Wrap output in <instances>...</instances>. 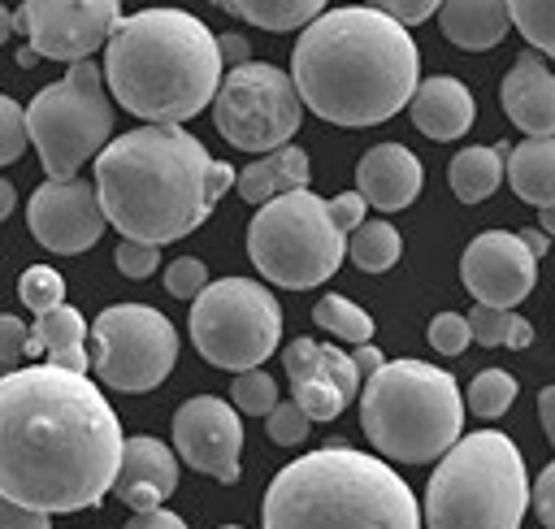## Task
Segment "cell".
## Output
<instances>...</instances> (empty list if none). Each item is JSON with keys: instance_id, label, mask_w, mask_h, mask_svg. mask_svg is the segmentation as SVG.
Instances as JSON below:
<instances>
[{"instance_id": "6da1fadb", "label": "cell", "mask_w": 555, "mask_h": 529, "mask_svg": "<svg viewBox=\"0 0 555 529\" xmlns=\"http://www.w3.org/2000/svg\"><path fill=\"white\" fill-rule=\"evenodd\" d=\"M121 425L87 373L52 364L0 377V494L30 512L95 507L121 464Z\"/></svg>"}, {"instance_id": "7a4b0ae2", "label": "cell", "mask_w": 555, "mask_h": 529, "mask_svg": "<svg viewBox=\"0 0 555 529\" xmlns=\"http://www.w3.org/2000/svg\"><path fill=\"white\" fill-rule=\"evenodd\" d=\"M421 74L416 39L373 4L325 9L304 26L291 82L299 104L334 126H377L408 108Z\"/></svg>"}, {"instance_id": "3957f363", "label": "cell", "mask_w": 555, "mask_h": 529, "mask_svg": "<svg viewBox=\"0 0 555 529\" xmlns=\"http://www.w3.org/2000/svg\"><path fill=\"white\" fill-rule=\"evenodd\" d=\"M234 186V165L212 160L182 126H139L104 143L95 156V195L104 221L130 243H173L208 221Z\"/></svg>"}, {"instance_id": "277c9868", "label": "cell", "mask_w": 555, "mask_h": 529, "mask_svg": "<svg viewBox=\"0 0 555 529\" xmlns=\"http://www.w3.org/2000/svg\"><path fill=\"white\" fill-rule=\"evenodd\" d=\"M217 35L182 9H143L113 26L104 43V82L113 100L147 126H182L204 113L221 87Z\"/></svg>"}, {"instance_id": "5b68a950", "label": "cell", "mask_w": 555, "mask_h": 529, "mask_svg": "<svg viewBox=\"0 0 555 529\" xmlns=\"http://www.w3.org/2000/svg\"><path fill=\"white\" fill-rule=\"evenodd\" d=\"M264 529H421L408 481L369 451L330 442L291 460L264 490Z\"/></svg>"}, {"instance_id": "8992f818", "label": "cell", "mask_w": 555, "mask_h": 529, "mask_svg": "<svg viewBox=\"0 0 555 529\" xmlns=\"http://www.w3.org/2000/svg\"><path fill=\"white\" fill-rule=\"evenodd\" d=\"M360 425L373 451L395 464L442 460L464 429V399L451 373L425 360H390L360 390Z\"/></svg>"}, {"instance_id": "52a82bcc", "label": "cell", "mask_w": 555, "mask_h": 529, "mask_svg": "<svg viewBox=\"0 0 555 529\" xmlns=\"http://www.w3.org/2000/svg\"><path fill=\"white\" fill-rule=\"evenodd\" d=\"M529 473L516 442L499 429L464 434L434 468L425 490L429 529H520Z\"/></svg>"}, {"instance_id": "ba28073f", "label": "cell", "mask_w": 555, "mask_h": 529, "mask_svg": "<svg viewBox=\"0 0 555 529\" xmlns=\"http://www.w3.org/2000/svg\"><path fill=\"white\" fill-rule=\"evenodd\" d=\"M247 256L260 278L308 291L338 273L347 256V238L330 221V204L312 191H291L256 208L247 225Z\"/></svg>"}, {"instance_id": "9c48e42d", "label": "cell", "mask_w": 555, "mask_h": 529, "mask_svg": "<svg viewBox=\"0 0 555 529\" xmlns=\"http://www.w3.org/2000/svg\"><path fill=\"white\" fill-rule=\"evenodd\" d=\"M113 134V104L104 95V74L91 61L69 65V74L26 104V139L35 143L48 182H69L82 160L100 156Z\"/></svg>"}, {"instance_id": "30bf717a", "label": "cell", "mask_w": 555, "mask_h": 529, "mask_svg": "<svg viewBox=\"0 0 555 529\" xmlns=\"http://www.w3.org/2000/svg\"><path fill=\"white\" fill-rule=\"evenodd\" d=\"M278 338L282 308L251 278H217L191 299V343L217 369H260L278 351Z\"/></svg>"}, {"instance_id": "8fae6325", "label": "cell", "mask_w": 555, "mask_h": 529, "mask_svg": "<svg viewBox=\"0 0 555 529\" xmlns=\"http://www.w3.org/2000/svg\"><path fill=\"white\" fill-rule=\"evenodd\" d=\"M91 369L104 386L139 395V390H156L173 360H178V330L165 312H156L152 304H113L104 308L91 330Z\"/></svg>"}, {"instance_id": "7c38bea8", "label": "cell", "mask_w": 555, "mask_h": 529, "mask_svg": "<svg viewBox=\"0 0 555 529\" xmlns=\"http://www.w3.org/2000/svg\"><path fill=\"white\" fill-rule=\"evenodd\" d=\"M212 121L230 147L243 152H278L304 121L299 91L286 69L269 61H247L221 74L212 95Z\"/></svg>"}, {"instance_id": "4fadbf2b", "label": "cell", "mask_w": 555, "mask_h": 529, "mask_svg": "<svg viewBox=\"0 0 555 529\" xmlns=\"http://www.w3.org/2000/svg\"><path fill=\"white\" fill-rule=\"evenodd\" d=\"M121 17L126 13L117 0H26L13 13V30L30 39L35 56L78 65L108 43Z\"/></svg>"}, {"instance_id": "5bb4252c", "label": "cell", "mask_w": 555, "mask_h": 529, "mask_svg": "<svg viewBox=\"0 0 555 529\" xmlns=\"http://www.w3.org/2000/svg\"><path fill=\"white\" fill-rule=\"evenodd\" d=\"M173 455H182V464H191L204 477L238 481L243 416L217 395L186 399L173 412Z\"/></svg>"}, {"instance_id": "9a60e30c", "label": "cell", "mask_w": 555, "mask_h": 529, "mask_svg": "<svg viewBox=\"0 0 555 529\" xmlns=\"http://www.w3.org/2000/svg\"><path fill=\"white\" fill-rule=\"evenodd\" d=\"M26 221H30V234L56 256L87 251L91 243H100V234L108 225L100 195H95V182H82V178L35 186L30 204H26Z\"/></svg>"}, {"instance_id": "2e32d148", "label": "cell", "mask_w": 555, "mask_h": 529, "mask_svg": "<svg viewBox=\"0 0 555 529\" xmlns=\"http://www.w3.org/2000/svg\"><path fill=\"white\" fill-rule=\"evenodd\" d=\"M460 278L468 286V295L481 308H516L533 282H538V260L529 256V247L512 234V230H486L477 234L464 256H460Z\"/></svg>"}, {"instance_id": "e0dca14e", "label": "cell", "mask_w": 555, "mask_h": 529, "mask_svg": "<svg viewBox=\"0 0 555 529\" xmlns=\"http://www.w3.org/2000/svg\"><path fill=\"white\" fill-rule=\"evenodd\" d=\"M282 364L291 377V399L308 421H334L360 390V373L343 347L291 338L282 347Z\"/></svg>"}, {"instance_id": "ac0fdd59", "label": "cell", "mask_w": 555, "mask_h": 529, "mask_svg": "<svg viewBox=\"0 0 555 529\" xmlns=\"http://www.w3.org/2000/svg\"><path fill=\"white\" fill-rule=\"evenodd\" d=\"M173 490H178V455H173V447L160 442V438H147V434L126 438L121 442V464H117V477H113V494L134 512H152Z\"/></svg>"}, {"instance_id": "d6986e66", "label": "cell", "mask_w": 555, "mask_h": 529, "mask_svg": "<svg viewBox=\"0 0 555 529\" xmlns=\"http://www.w3.org/2000/svg\"><path fill=\"white\" fill-rule=\"evenodd\" d=\"M425 169L403 143H377L356 165V195L377 212H399L421 195Z\"/></svg>"}, {"instance_id": "ffe728a7", "label": "cell", "mask_w": 555, "mask_h": 529, "mask_svg": "<svg viewBox=\"0 0 555 529\" xmlns=\"http://www.w3.org/2000/svg\"><path fill=\"white\" fill-rule=\"evenodd\" d=\"M503 113L529 139H555V74L538 52H520L499 87Z\"/></svg>"}, {"instance_id": "44dd1931", "label": "cell", "mask_w": 555, "mask_h": 529, "mask_svg": "<svg viewBox=\"0 0 555 529\" xmlns=\"http://www.w3.org/2000/svg\"><path fill=\"white\" fill-rule=\"evenodd\" d=\"M408 113H412V126H416L421 134H429V139H438V143H451V139H460V134H468L477 104H473V91H468L460 78L434 74V78L416 82V91H412V100H408Z\"/></svg>"}, {"instance_id": "7402d4cb", "label": "cell", "mask_w": 555, "mask_h": 529, "mask_svg": "<svg viewBox=\"0 0 555 529\" xmlns=\"http://www.w3.org/2000/svg\"><path fill=\"white\" fill-rule=\"evenodd\" d=\"M26 356H39V364H52V369H65V373H87L91 356H87L82 312L61 304V308L35 317V325L26 334Z\"/></svg>"}, {"instance_id": "603a6c76", "label": "cell", "mask_w": 555, "mask_h": 529, "mask_svg": "<svg viewBox=\"0 0 555 529\" xmlns=\"http://www.w3.org/2000/svg\"><path fill=\"white\" fill-rule=\"evenodd\" d=\"M438 26L442 35L464 48V52H486V48H499L503 35L512 30V17H507V0H447L438 4Z\"/></svg>"}, {"instance_id": "cb8c5ba5", "label": "cell", "mask_w": 555, "mask_h": 529, "mask_svg": "<svg viewBox=\"0 0 555 529\" xmlns=\"http://www.w3.org/2000/svg\"><path fill=\"white\" fill-rule=\"evenodd\" d=\"M234 191L247 204H269L278 195L308 191V152L295 147V143H286V147L251 160L247 169H234Z\"/></svg>"}, {"instance_id": "d4e9b609", "label": "cell", "mask_w": 555, "mask_h": 529, "mask_svg": "<svg viewBox=\"0 0 555 529\" xmlns=\"http://www.w3.org/2000/svg\"><path fill=\"white\" fill-rule=\"evenodd\" d=\"M503 178L525 204H555V139H520L503 156Z\"/></svg>"}, {"instance_id": "484cf974", "label": "cell", "mask_w": 555, "mask_h": 529, "mask_svg": "<svg viewBox=\"0 0 555 529\" xmlns=\"http://www.w3.org/2000/svg\"><path fill=\"white\" fill-rule=\"evenodd\" d=\"M503 156L507 147L503 143H490V147H460L447 165V182L455 191L460 204H481L499 191L503 182Z\"/></svg>"}, {"instance_id": "4316f807", "label": "cell", "mask_w": 555, "mask_h": 529, "mask_svg": "<svg viewBox=\"0 0 555 529\" xmlns=\"http://www.w3.org/2000/svg\"><path fill=\"white\" fill-rule=\"evenodd\" d=\"M221 9L260 30H304L308 22L325 13L321 0H225Z\"/></svg>"}, {"instance_id": "83f0119b", "label": "cell", "mask_w": 555, "mask_h": 529, "mask_svg": "<svg viewBox=\"0 0 555 529\" xmlns=\"http://www.w3.org/2000/svg\"><path fill=\"white\" fill-rule=\"evenodd\" d=\"M399 251H403V238H399V230L390 225V221H382V217H364L351 234H347V256H351V264L356 269H364V273H386L395 260H399Z\"/></svg>"}, {"instance_id": "f1b7e54d", "label": "cell", "mask_w": 555, "mask_h": 529, "mask_svg": "<svg viewBox=\"0 0 555 529\" xmlns=\"http://www.w3.org/2000/svg\"><path fill=\"white\" fill-rule=\"evenodd\" d=\"M468 334H473V343H481V347H512V351H520V347H529L533 343V325L520 317V312H507V308H468Z\"/></svg>"}, {"instance_id": "f546056e", "label": "cell", "mask_w": 555, "mask_h": 529, "mask_svg": "<svg viewBox=\"0 0 555 529\" xmlns=\"http://www.w3.org/2000/svg\"><path fill=\"white\" fill-rule=\"evenodd\" d=\"M312 321H317L321 330H330L334 338L351 343V347H360V343L373 338V317H369L360 304H351L347 295H321L317 308H312Z\"/></svg>"}, {"instance_id": "4dcf8cb0", "label": "cell", "mask_w": 555, "mask_h": 529, "mask_svg": "<svg viewBox=\"0 0 555 529\" xmlns=\"http://www.w3.org/2000/svg\"><path fill=\"white\" fill-rule=\"evenodd\" d=\"M512 399H516V377L507 373V369H481L473 382H468V412L473 416H481V421H494V416H503L507 408H512Z\"/></svg>"}, {"instance_id": "1f68e13d", "label": "cell", "mask_w": 555, "mask_h": 529, "mask_svg": "<svg viewBox=\"0 0 555 529\" xmlns=\"http://www.w3.org/2000/svg\"><path fill=\"white\" fill-rule=\"evenodd\" d=\"M507 17L538 52L555 56V0H512Z\"/></svg>"}, {"instance_id": "d6a6232c", "label": "cell", "mask_w": 555, "mask_h": 529, "mask_svg": "<svg viewBox=\"0 0 555 529\" xmlns=\"http://www.w3.org/2000/svg\"><path fill=\"white\" fill-rule=\"evenodd\" d=\"M17 295H22V304H26L35 317H43V312H52V308L65 304V278H61L56 269H48V264H30V269L17 278Z\"/></svg>"}, {"instance_id": "836d02e7", "label": "cell", "mask_w": 555, "mask_h": 529, "mask_svg": "<svg viewBox=\"0 0 555 529\" xmlns=\"http://www.w3.org/2000/svg\"><path fill=\"white\" fill-rule=\"evenodd\" d=\"M230 408L234 412H247V416H269L273 408H278V382L269 377V373H260V369H247V373H238L234 382H230Z\"/></svg>"}, {"instance_id": "e575fe53", "label": "cell", "mask_w": 555, "mask_h": 529, "mask_svg": "<svg viewBox=\"0 0 555 529\" xmlns=\"http://www.w3.org/2000/svg\"><path fill=\"white\" fill-rule=\"evenodd\" d=\"M308 429H312V421L299 412L295 399H278V408L264 416V434H269L278 447H299V442L308 438Z\"/></svg>"}, {"instance_id": "d590c367", "label": "cell", "mask_w": 555, "mask_h": 529, "mask_svg": "<svg viewBox=\"0 0 555 529\" xmlns=\"http://www.w3.org/2000/svg\"><path fill=\"white\" fill-rule=\"evenodd\" d=\"M26 108L13 95H0V165L17 160L26 152Z\"/></svg>"}, {"instance_id": "8d00e7d4", "label": "cell", "mask_w": 555, "mask_h": 529, "mask_svg": "<svg viewBox=\"0 0 555 529\" xmlns=\"http://www.w3.org/2000/svg\"><path fill=\"white\" fill-rule=\"evenodd\" d=\"M204 286H208V269L199 256H178L165 264V291L173 299H195Z\"/></svg>"}, {"instance_id": "74e56055", "label": "cell", "mask_w": 555, "mask_h": 529, "mask_svg": "<svg viewBox=\"0 0 555 529\" xmlns=\"http://www.w3.org/2000/svg\"><path fill=\"white\" fill-rule=\"evenodd\" d=\"M468 343H473V334H468V321L460 312H438L429 321V347L438 356H460V351H468Z\"/></svg>"}, {"instance_id": "f35d334b", "label": "cell", "mask_w": 555, "mask_h": 529, "mask_svg": "<svg viewBox=\"0 0 555 529\" xmlns=\"http://www.w3.org/2000/svg\"><path fill=\"white\" fill-rule=\"evenodd\" d=\"M113 260H117L121 278L143 282V278H152V273H156V264H160V247H147V243H130V238H121Z\"/></svg>"}, {"instance_id": "ab89813d", "label": "cell", "mask_w": 555, "mask_h": 529, "mask_svg": "<svg viewBox=\"0 0 555 529\" xmlns=\"http://www.w3.org/2000/svg\"><path fill=\"white\" fill-rule=\"evenodd\" d=\"M26 325L17 321V317H9V312H0V364L13 373L17 364H22V356H26Z\"/></svg>"}, {"instance_id": "60d3db41", "label": "cell", "mask_w": 555, "mask_h": 529, "mask_svg": "<svg viewBox=\"0 0 555 529\" xmlns=\"http://www.w3.org/2000/svg\"><path fill=\"white\" fill-rule=\"evenodd\" d=\"M330 204V221H334V230L347 238L360 221H364V212H369V204L356 195V191H343V195H334V199H325Z\"/></svg>"}, {"instance_id": "b9f144b4", "label": "cell", "mask_w": 555, "mask_h": 529, "mask_svg": "<svg viewBox=\"0 0 555 529\" xmlns=\"http://www.w3.org/2000/svg\"><path fill=\"white\" fill-rule=\"evenodd\" d=\"M377 13H386L395 26H416V22H425V17H434L438 13V4L434 0H382V4H373Z\"/></svg>"}, {"instance_id": "7bdbcfd3", "label": "cell", "mask_w": 555, "mask_h": 529, "mask_svg": "<svg viewBox=\"0 0 555 529\" xmlns=\"http://www.w3.org/2000/svg\"><path fill=\"white\" fill-rule=\"evenodd\" d=\"M529 503H533L538 520H542L546 529H555V460L538 473V481H533V490H529Z\"/></svg>"}, {"instance_id": "ee69618b", "label": "cell", "mask_w": 555, "mask_h": 529, "mask_svg": "<svg viewBox=\"0 0 555 529\" xmlns=\"http://www.w3.org/2000/svg\"><path fill=\"white\" fill-rule=\"evenodd\" d=\"M0 529H52V520L43 512H30V507H17L0 494Z\"/></svg>"}, {"instance_id": "f6af8a7d", "label": "cell", "mask_w": 555, "mask_h": 529, "mask_svg": "<svg viewBox=\"0 0 555 529\" xmlns=\"http://www.w3.org/2000/svg\"><path fill=\"white\" fill-rule=\"evenodd\" d=\"M217 52H221V65H230V69L251 61V43H247V35H238V30L217 35Z\"/></svg>"}, {"instance_id": "bcb514c9", "label": "cell", "mask_w": 555, "mask_h": 529, "mask_svg": "<svg viewBox=\"0 0 555 529\" xmlns=\"http://www.w3.org/2000/svg\"><path fill=\"white\" fill-rule=\"evenodd\" d=\"M121 529H186V520L178 512H165V507H152V512H134Z\"/></svg>"}, {"instance_id": "7dc6e473", "label": "cell", "mask_w": 555, "mask_h": 529, "mask_svg": "<svg viewBox=\"0 0 555 529\" xmlns=\"http://www.w3.org/2000/svg\"><path fill=\"white\" fill-rule=\"evenodd\" d=\"M347 356H351V364H356V373H360V382H369V377H373V373H377V369L386 364V360H382V351H377V347H369V343H360V347H351Z\"/></svg>"}, {"instance_id": "c3c4849f", "label": "cell", "mask_w": 555, "mask_h": 529, "mask_svg": "<svg viewBox=\"0 0 555 529\" xmlns=\"http://www.w3.org/2000/svg\"><path fill=\"white\" fill-rule=\"evenodd\" d=\"M538 416H542V429H546V438H551V447H555V382L542 386V395H538Z\"/></svg>"}, {"instance_id": "681fc988", "label": "cell", "mask_w": 555, "mask_h": 529, "mask_svg": "<svg viewBox=\"0 0 555 529\" xmlns=\"http://www.w3.org/2000/svg\"><path fill=\"white\" fill-rule=\"evenodd\" d=\"M516 238H520V243H525V247H529V256H533V260H538V256H542V251H546V247H551V243H546V234H542V230H520V234H516Z\"/></svg>"}, {"instance_id": "f907efd6", "label": "cell", "mask_w": 555, "mask_h": 529, "mask_svg": "<svg viewBox=\"0 0 555 529\" xmlns=\"http://www.w3.org/2000/svg\"><path fill=\"white\" fill-rule=\"evenodd\" d=\"M13 208H17V191H13V182H9V178H0V221H4Z\"/></svg>"}, {"instance_id": "816d5d0a", "label": "cell", "mask_w": 555, "mask_h": 529, "mask_svg": "<svg viewBox=\"0 0 555 529\" xmlns=\"http://www.w3.org/2000/svg\"><path fill=\"white\" fill-rule=\"evenodd\" d=\"M538 230L551 238L555 234V204H546V208H538Z\"/></svg>"}, {"instance_id": "f5cc1de1", "label": "cell", "mask_w": 555, "mask_h": 529, "mask_svg": "<svg viewBox=\"0 0 555 529\" xmlns=\"http://www.w3.org/2000/svg\"><path fill=\"white\" fill-rule=\"evenodd\" d=\"M9 35H13V13H9V9L0 4V43H4Z\"/></svg>"}, {"instance_id": "db71d44e", "label": "cell", "mask_w": 555, "mask_h": 529, "mask_svg": "<svg viewBox=\"0 0 555 529\" xmlns=\"http://www.w3.org/2000/svg\"><path fill=\"white\" fill-rule=\"evenodd\" d=\"M221 529H238V525H221Z\"/></svg>"}]
</instances>
